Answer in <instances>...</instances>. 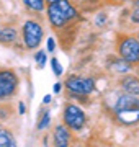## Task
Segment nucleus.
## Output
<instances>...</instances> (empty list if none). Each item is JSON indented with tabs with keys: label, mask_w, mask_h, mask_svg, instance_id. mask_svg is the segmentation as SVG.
<instances>
[{
	"label": "nucleus",
	"mask_w": 139,
	"mask_h": 147,
	"mask_svg": "<svg viewBox=\"0 0 139 147\" xmlns=\"http://www.w3.org/2000/svg\"><path fill=\"white\" fill-rule=\"evenodd\" d=\"M115 116L119 123L133 126L139 123V96L124 93L115 103Z\"/></svg>",
	"instance_id": "f257e3e1"
},
{
	"label": "nucleus",
	"mask_w": 139,
	"mask_h": 147,
	"mask_svg": "<svg viewBox=\"0 0 139 147\" xmlns=\"http://www.w3.org/2000/svg\"><path fill=\"white\" fill-rule=\"evenodd\" d=\"M22 34H23V42L26 49H36L41 44L43 39V28L39 23L36 21H25V25L22 28Z\"/></svg>",
	"instance_id": "f03ea898"
},
{
	"label": "nucleus",
	"mask_w": 139,
	"mask_h": 147,
	"mask_svg": "<svg viewBox=\"0 0 139 147\" xmlns=\"http://www.w3.org/2000/svg\"><path fill=\"white\" fill-rule=\"evenodd\" d=\"M118 51H119L121 59H124L131 65L133 64H139V39L138 38H131V36L121 38Z\"/></svg>",
	"instance_id": "7ed1b4c3"
},
{
	"label": "nucleus",
	"mask_w": 139,
	"mask_h": 147,
	"mask_svg": "<svg viewBox=\"0 0 139 147\" xmlns=\"http://www.w3.org/2000/svg\"><path fill=\"white\" fill-rule=\"evenodd\" d=\"M64 123L69 129L80 131L82 127L85 126L87 116H85V113H84V110H82L80 106L67 105L64 108Z\"/></svg>",
	"instance_id": "20e7f679"
},
{
	"label": "nucleus",
	"mask_w": 139,
	"mask_h": 147,
	"mask_svg": "<svg viewBox=\"0 0 139 147\" xmlns=\"http://www.w3.org/2000/svg\"><path fill=\"white\" fill-rule=\"evenodd\" d=\"M65 88L72 95H90L92 92H95V82H93V79H84V77L70 75L65 80Z\"/></svg>",
	"instance_id": "39448f33"
},
{
	"label": "nucleus",
	"mask_w": 139,
	"mask_h": 147,
	"mask_svg": "<svg viewBox=\"0 0 139 147\" xmlns=\"http://www.w3.org/2000/svg\"><path fill=\"white\" fill-rule=\"evenodd\" d=\"M18 88V77L13 70H0V100L13 96Z\"/></svg>",
	"instance_id": "423d86ee"
},
{
	"label": "nucleus",
	"mask_w": 139,
	"mask_h": 147,
	"mask_svg": "<svg viewBox=\"0 0 139 147\" xmlns=\"http://www.w3.org/2000/svg\"><path fill=\"white\" fill-rule=\"evenodd\" d=\"M48 18H49V23H51L54 28H62V26H65V25L69 23L67 16L61 11V8L57 7V3L48 5Z\"/></svg>",
	"instance_id": "0eeeda50"
},
{
	"label": "nucleus",
	"mask_w": 139,
	"mask_h": 147,
	"mask_svg": "<svg viewBox=\"0 0 139 147\" xmlns=\"http://www.w3.org/2000/svg\"><path fill=\"white\" fill-rule=\"evenodd\" d=\"M53 139H54V146L56 147H69V144H70V132H69V129H67L65 126H62V124L56 126Z\"/></svg>",
	"instance_id": "6e6552de"
},
{
	"label": "nucleus",
	"mask_w": 139,
	"mask_h": 147,
	"mask_svg": "<svg viewBox=\"0 0 139 147\" xmlns=\"http://www.w3.org/2000/svg\"><path fill=\"white\" fill-rule=\"evenodd\" d=\"M121 85L126 93L134 95V96H139V79L134 77V75H128L121 80Z\"/></svg>",
	"instance_id": "1a4fd4ad"
},
{
	"label": "nucleus",
	"mask_w": 139,
	"mask_h": 147,
	"mask_svg": "<svg viewBox=\"0 0 139 147\" xmlns=\"http://www.w3.org/2000/svg\"><path fill=\"white\" fill-rule=\"evenodd\" d=\"M56 3H57V7L61 8V11L67 16V20L69 21L79 18V11H77V8L70 3L69 0H59V2H56Z\"/></svg>",
	"instance_id": "9d476101"
},
{
	"label": "nucleus",
	"mask_w": 139,
	"mask_h": 147,
	"mask_svg": "<svg viewBox=\"0 0 139 147\" xmlns=\"http://www.w3.org/2000/svg\"><path fill=\"white\" fill-rule=\"evenodd\" d=\"M16 30L10 26H0V42L3 44H10L16 39Z\"/></svg>",
	"instance_id": "9b49d317"
},
{
	"label": "nucleus",
	"mask_w": 139,
	"mask_h": 147,
	"mask_svg": "<svg viewBox=\"0 0 139 147\" xmlns=\"http://www.w3.org/2000/svg\"><path fill=\"white\" fill-rule=\"evenodd\" d=\"M110 70L116 74H128L131 70V64L126 62L124 59H115L113 62H110Z\"/></svg>",
	"instance_id": "f8f14e48"
},
{
	"label": "nucleus",
	"mask_w": 139,
	"mask_h": 147,
	"mask_svg": "<svg viewBox=\"0 0 139 147\" xmlns=\"http://www.w3.org/2000/svg\"><path fill=\"white\" fill-rule=\"evenodd\" d=\"M0 147H16L13 132H10L8 129H0Z\"/></svg>",
	"instance_id": "ddd939ff"
},
{
	"label": "nucleus",
	"mask_w": 139,
	"mask_h": 147,
	"mask_svg": "<svg viewBox=\"0 0 139 147\" xmlns=\"http://www.w3.org/2000/svg\"><path fill=\"white\" fill-rule=\"evenodd\" d=\"M23 3L31 11H43L46 8V0H23Z\"/></svg>",
	"instance_id": "4468645a"
},
{
	"label": "nucleus",
	"mask_w": 139,
	"mask_h": 147,
	"mask_svg": "<svg viewBox=\"0 0 139 147\" xmlns=\"http://www.w3.org/2000/svg\"><path fill=\"white\" fill-rule=\"evenodd\" d=\"M49 123H51V111L49 110H44L41 113V116L38 118V123H36V129H46L49 126Z\"/></svg>",
	"instance_id": "2eb2a0df"
},
{
	"label": "nucleus",
	"mask_w": 139,
	"mask_h": 147,
	"mask_svg": "<svg viewBox=\"0 0 139 147\" xmlns=\"http://www.w3.org/2000/svg\"><path fill=\"white\" fill-rule=\"evenodd\" d=\"M34 62H36V65L39 69H44V65H46V62H48L46 53H44V51H38V53L34 54Z\"/></svg>",
	"instance_id": "dca6fc26"
},
{
	"label": "nucleus",
	"mask_w": 139,
	"mask_h": 147,
	"mask_svg": "<svg viewBox=\"0 0 139 147\" xmlns=\"http://www.w3.org/2000/svg\"><path fill=\"white\" fill-rule=\"evenodd\" d=\"M51 67H53V72L56 74L57 77L62 74V70H64V69H62V65H61V62L57 61V57H51Z\"/></svg>",
	"instance_id": "f3484780"
},
{
	"label": "nucleus",
	"mask_w": 139,
	"mask_h": 147,
	"mask_svg": "<svg viewBox=\"0 0 139 147\" xmlns=\"http://www.w3.org/2000/svg\"><path fill=\"white\" fill-rule=\"evenodd\" d=\"M46 47H48L49 53H53L54 49H56V41H54V38H48V39H46Z\"/></svg>",
	"instance_id": "a211bd4d"
},
{
	"label": "nucleus",
	"mask_w": 139,
	"mask_h": 147,
	"mask_svg": "<svg viewBox=\"0 0 139 147\" xmlns=\"http://www.w3.org/2000/svg\"><path fill=\"white\" fill-rule=\"evenodd\" d=\"M131 21L136 23V25H139V8H134L133 10V13H131Z\"/></svg>",
	"instance_id": "6ab92c4d"
},
{
	"label": "nucleus",
	"mask_w": 139,
	"mask_h": 147,
	"mask_svg": "<svg viewBox=\"0 0 139 147\" xmlns=\"http://www.w3.org/2000/svg\"><path fill=\"white\" fill-rule=\"evenodd\" d=\"M18 108H20V115H25V113H26V106H25V103H23V101H20V103H18Z\"/></svg>",
	"instance_id": "aec40b11"
},
{
	"label": "nucleus",
	"mask_w": 139,
	"mask_h": 147,
	"mask_svg": "<svg viewBox=\"0 0 139 147\" xmlns=\"http://www.w3.org/2000/svg\"><path fill=\"white\" fill-rule=\"evenodd\" d=\"M54 93H59V92H61V90H62V84H61V82H56V84H54Z\"/></svg>",
	"instance_id": "412c9836"
},
{
	"label": "nucleus",
	"mask_w": 139,
	"mask_h": 147,
	"mask_svg": "<svg viewBox=\"0 0 139 147\" xmlns=\"http://www.w3.org/2000/svg\"><path fill=\"white\" fill-rule=\"evenodd\" d=\"M51 100H53V96H51V95H44L43 103H44V105H48V103H51Z\"/></svg>",
	"instance_id": "4be33fe9"
},
{
	"label": "nucleus",
	"mask_w": 139,
	"mask_h": 147,
	"mask_svg": "<svg viewBox=\"0 0 139 147\" xmlns=\"http://www.w3.org/2000/svg\"><path fill=\"white\" fill-rule=\"evenodd\" d=\"M56 2H59V0H46L48 5H53V3H56Z\"/></svg>",
	"instance_id": "5701e85b"
},
{
	"label": "nucleus",
	"mask_w": 139,
	"mask_h": 147,
	"mask_svg": "<svg viewBox=\"0 0 139 147\" xmlns=\"http://www.w3.org/2000/svg\"><path fill=\"white\" fill-rule=\"evenodd\" d=\"M134 8H139V0H134Z\"/></svg>",
	"instance_id": "b1692460"
},
{
	"label": "nucleus",
	"mask_w": 139,
	"mask_h": 147,
	"mask_svg": "<svg viewBox=\"0 0 139 147\" xmlns=\"http://www.w3.org/2000/svg\"><path fill=\"white\" fill-rule=\"evenodd\" d=\"M111 2H119V0H111Z\"/></svg>",
	"instance_id": "393cba45"
},
{
	"label": "nucleus",
	"mask_w": 139,
	"mask_h": 147,
	"mask_svg": "<svg viewBox=\"0 0 139 147\" xmlns=\"http://www.w3.org/2000/svg\"><path fill=\"white\" fill-rule=\"evenodd\" d=\"M138 39H139V34H138Z\"/></svg>",
	"instance_id": "a878e982"
}]
</instances>
